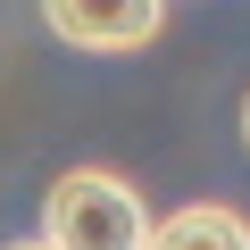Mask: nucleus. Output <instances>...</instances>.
<instances>
[{"label": "nucleus", "mask_w": 250, "mask_h": 250, "mask_svg": "<svg viewBox=\"0 0 250 250\" xmlns=\"http://www.w3.org/2000/svg\"><path fill=\"white\" fill-rule=\"evenodd\" d=\"M42 242L50 250H142L150 242V208H142V192L125 184V175L75 167L42 200Z\"/></svg>", "instance_id": "nucleus-1"}, {"label": "nucleus", "mask_w": 250, "mask_h": 250, "mask_svg": "<svg viewBox=\"0 0 250 250\" xmlns=\"http://www.w3.org/2000/svg\"><path fill=\"white\" fill-rule=\"evenodd\" d=\"M42 25L67 42V50H142L159 25H167V0H42Z\"/></svg>", "instance_id": "nucleus-2"}, {"label": "nucleus", "mask_w": 250, "mask_h": 250, "mask_svg": "<svg viewBox=\"0 0 250 250\" xmlns=\"http://www.w3.org/2000/svg\"><path fill=\"white\" fill-rule=\"evenodd\" d=\"M142 250H250V225L233 208H217V200H192V208L159 217Z\"/></svg>", "instance_id": "nucleus-3"}, {"label": "nucleus", "mask_w": 250, "mask_h": 250, "mask_svg": "<svg viewBox=\"0 0 250 250\" xmlns=\"http://www.w3.org/2000/svg\"><path fill=\"white\" fill-rule=\"evenodd\" d=\"M9 250H50V242H9Z\"/></svg>", "instance_id": "nucleus-4"}, {"label": "nucleus", "mask_w": 250, "mask_h": 250, "mask_svg": "<svg viewBox=\"0 0 250 250\" xmlns=\"http://www.w3.org/2000/svg\"><path fill=\"white\" fill-rule=\"evenodd\" d=\"M242 134H250V100H242Z\"/></svg>", "instance_id": "nucleus-5"}]
</instances>
